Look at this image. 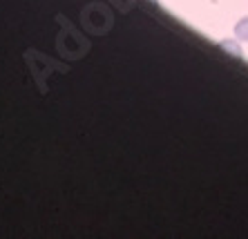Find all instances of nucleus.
I'll use <instances>...</instances> for the list:
<instances>
[{
    "mask_svg": "<svg viewBox=\"0 0 248 239\" xmlns=\"http://www.w3.org/2000/svg\"><path fill=\"white\" fill-rule=\"evenodd\" d=\"M235 34L239 41H246L248 43V16L246 18H239L235 25Z\"/></svg>",
    "mask_w": 248,
    "mask_h": 239,
    "instance_id": "obj_1",
    "label": "nucleus"
},
{
    "mask_svg": "<svg viewBox=\"0 0 248 239\" xmlns=\"http://www.w3.org/2000/svg\"><path fill=\"white\" fill-rule=\"evenodd\" d=\"M221 47H224L226 52H232L235 56H242V49L237 47V43H235V41H221Z\"/></svg>",
    "mask_w": 248,
    "mask_h": 239,
    "instance_id": "obj_2",
    "label": "nucleus"
}]
</instances>
